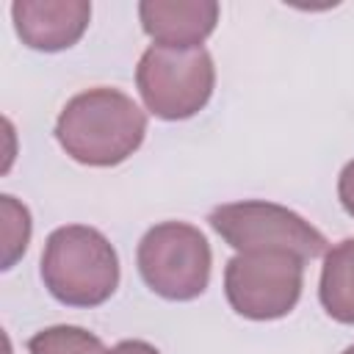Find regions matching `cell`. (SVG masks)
Returning <instances> with one entry per match:
<instances>
[{
    "label": "cell",
    "instance_id": "1",
    "mask_svg": "<svg viewBox=\"0 0 354 354\" xmlns=\"http://www.w3.org/2000/svg\"><path fill=\"white\" fill-rule=\"evenodd\" d=\"M147 136V113L119 88L97 86L75 94L55 119L61 149L83 166H116Z\"/></svg>",
    "mask_w": 354,
    "mask_h": 354
},
{
    "label": "cell",
    "instance_id": "7",
    "mask_svg": "<svg viewBox=\"0 0 354 354\" xmlns=\"http://www.w3.org/2000/svg\"><path fill=\"white\" fill-rule=\"evenodd\" d=\"M14 30L30 50L58 53L80 41L91 19L88 0H17L11 3Z\"/></svg>",
    "mask_w": 354,
    "mask_h": 354
},
{
    "label": "cell",
    "instance_id": "11",
    "mask_svg": "<svg viewBox=\"0 0 354 354\" xmlns=\"http://www.w3.org/2000/svg\"><path fill=\"white\" fill-rule=\"evenodd\" d=\"M3 210V268L8 271L28 249L30 241V213L25 205H19L14 196H0Z\"/></svg>",
    "mask_w": 354,
    "mask_h": 354
},
{
    "label": "cell",
    "instance_id": "10",
    "mask_svg": "<svg viewBox=\"0 0 354 354\" xmlns=\"http://www.w3.org/2000/svg\"><path fill=\"white\" fill-rule=\"evenodd\" d=\"M28 351L30 354H105L108 348L94 332L72 324H58L36 332L28 340Z\"/></svg>",
    "mask_w": 354,
    "mask_h": 354
},
{
    "label": "cell",
    "instance_id": "9",
    "mask_svg": "<svg viewBox=\"0 0 354 354\" xmlns=\"http://www.w3.org/2000/svg\"><path fill=\"white\" fill-rule=\"evenodd\" d=\"M318 299L329 318L354 324V238L335 243L324 254Z\"/></svg>",
    "mask_w": 354,
    "mask_h": 354
},
{
    "label": "cell",
    "instance_id": "14",
    "mask_svg": "<svg viewBox=\"0 0 354 354\" xmlns=\"http://www.w3.org/2000/svg\"><path fill=\"white\" fill-rule=\"evenodd\" d=\"M343 354H354V343H351V346H348V348H346Z\"/></svg>",
    "mask_w": 354,
    "mask_h": 354
},
{
    "label": "cell",
    "instance_id": "8",
    "mask_svg": "<svg viewBox=\"0 0 354 354\" xmlns=\"http://www.w3.org/2000/svg\"><path fill=\"white\" fill-rule=\"evenodd\" d=\"M138 19L144 33L160 47H202L216 30V0H141Z\"/></svg>",
    "mask_w": 354,
    "mask_h": 354
},
{
    "label": "cell",
    "instance_id": "6",
    "mask_svg": "<svg viewBox=\"0 0 354 354\" xmlns=\"http://www.w3.org/2000/svg\"><path fill=\"white\" fill-rule=\"evenodd\" d=\"M304 257L293 252H238L224 268L230 307L249 321L285 318L301 296Z\"/></svg>",
    "mask_w": 354,
    "mask_h": 354
},
{
    "label": "cell",
    "instance_id": "5",
    "mask_svg": "<svg viewBox=\"0 0 354 354\" xmlns=\"http://www.w3.org/2000/svg\"><path fill=\"white\" fill-rule=\"evenodd\" d=\"M207 221L235 252H293L304 260L326 252L324 232L277 202H227L213 207Z\"/></svg>",
    "mask_w": 354,
    "mask_h": 354
},
{
    "label": "cell",
    "instance_id": "2",
    "mask_svg": "<svg viewBox=\"0 0 354 354\" xmlns=\"http://www.w3.org/2000/svg\"><path fill=\"white\" fill-rule=\"evenodd\" d=\"M41 282L66 307H97L119 285L113 243L94 227L66 224L50 232L41 252Z\"/></svg>",
    "mask_w": 354,
    "mask_h": 354
},
{
    "label": "cell",
    "instance_id": "13",
    "mask_svg": "<svg viewBox=\"0 0 354 354\" xmlns=\"http://www.w3.org/2000/svg\"><path fill=\"white\" fill-rule=\"evenodd\" d=\"M105 354H160V351L147 340H122L113 348H108Z\"/></svg>",
    "mask_w": 354,
    "mask_h": 354
},
{
    "label": "cell",
    "instance_id": "12",
    "mask_svg": "<svg viewBox=\"0 0 354 354\" xmlns=\"http://www.w3.org/2000/svg\"><path fill=\"white\" fill-rule=\"evenodd\" d=\"M337 199H340L343 210L354 218V160H348L340 169V177H337Z\"/></svg>",
    "mask_w": 354,
    "mask_h": 354
},
{
    "label": "cell",
    "instance_id": "3",
    "mask_svg": "<svg viewBox=\"0 0 354 354\" xmlns=\"http://www.w3.org/2000/svg\"><path fill=\"white\" fill-rule=\"evenodd\" d=\"M136 86L149 113L166 122L196 116L216 86V66L205 47H160L141 53Z\"/></svg>",
    "mask_w": 354,
    "mask_h": 354
},
{
    "label": "cell",
    "instance_id": "4",
    "mask_svg": "<svg viewBox=\"0 0 354 354\" xmlns=\"http://www.w3.org/2000/svg\"><path fill=\"white\" fill-rule=\"evenodd\" d=\"M144 285L169 301H191L210 282V243L199 227L185 221H160L144 232L136 249Z\"/></svg>",
    "mask_w": 354,
    "mask_h": 354
}]
</instances>
